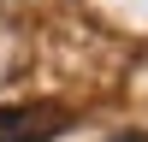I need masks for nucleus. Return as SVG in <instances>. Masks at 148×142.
I'll return each instance as SVG.
<instances>
[{"label": "nucleus", "instance_id": "obj_2", "mask_svg": "<svg viewBox=\"0 0 148 142\" xmlns=\"http://www.w3.org/2000/svg\"><path fill=\"white\" fill-rule=\"evenodd\" d=\"M107 142H148V130H125V136H107Z\"/></svg>", "mask_w": 148, "mask_h": 142}, {"label": "nucleus", "instance_id": "obj_1", "mask_svg": "<svg viewBox=\"0 0 148 142\" xmlns=\"http://www.w3.org/2000/svg\"><path fill=\"white\" fill-rule=\"evenodd\" d=\"M65 130H71V106H59V101L0 106V142H53Z\"/></svg>", "mask_w": 148, "mask_h": 142}]
</instances>
